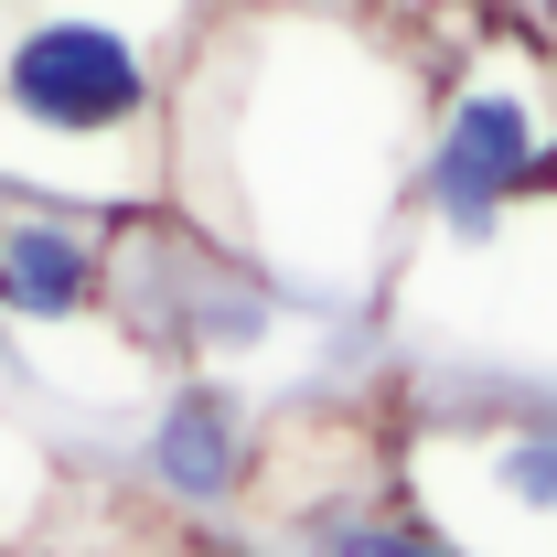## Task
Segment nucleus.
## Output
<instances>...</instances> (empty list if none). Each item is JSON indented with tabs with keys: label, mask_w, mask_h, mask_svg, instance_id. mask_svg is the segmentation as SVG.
I'll return each instance as SVG.
<instances>
[{
	"label": "nucleus",
	"mask_w": 557,
	"mask_h": 557,
	"mask_svg": "<svg viewBox=\"0 0 557 557\" xmlns=\"http://www.w3.org/2000/svg\"><path fill=\"white\" fill-rule=\"evenodd\" d=\"M161 97L150 33L119 11H33L0 44V119L33 139H129Z\"/></svg>",
	"instance_id": "1"
},
{
	"label": "nucleus",
	"mask_w": 557,
	"mask_h": 557,
	"mask_svg": "<svg viewBox=\"0 0 557 557\" xmlns=\"http://www.w3.org/2000/svg\"><path fill=\"white\" fill-rule=\"evenodd\" d=\"M547 172V108L504 75H472L429 129V205L450 236H493V214Z\"/></svg>",
	"instance_id": "2"
},
{
	"label": "nucleus",
	"mask_w": 557,
	"mask_h": 557,
	"mask_svg": "<svg viewBox=\"0 0 557 557\" xmlns=\"http://www.w3.org/2000/svg\"><path fill=\"white\" fill-rule=\"evenodd\" d=\"M139 472L172 493V504H236V483H247V418H236V397L225 386H172L161 397V418H150V450H139Z\"/></svg>",
	"instance_id": "3"
},
{
	"label": "nucleus",
	"mask_w": 557,
	"mask_h": 557,
	"mask_svg": "<svg viewBox=\"0 0 557 557\" xmlns=\"http://www.w3.org/2000/svg\"><path fill=\"white\" fill-rule=\"evenodd\" d=\"M108 258L54 214H0V311L11 322H86Z\"/></svg>",
	"instance_id": "4"
},
{
	"label": "nucleus",
	"mask_w": 557,
	"mask_h": 557,
	"mask_svg": "<svg viewBox=\"0 0 557 557\" xmlns=\"http://www.w3.org/2000/svg\"><path fill=\"white\" fill-rule=\"evenodd\" d=\"M493 493H504L515 515H557V429H515V440L493 450Z\"/></svg>",
	"instance_id": "5"
},
{
	"label": "nucleus",
	"mask_w": 557,
	"mask_h": 557,
	"mask_svg": "<svg viewBox=\"0 0 557 557\" xmlns=\"http://www.w3.org/2000/svg\"><path fill=\"white\" fill-rule=\"evenodd\" d=\"M322 557H472V547H450V536H429V525H386V515H344V525L322 536Z\"/></svg>",
	"instance_id": "6"
},
{
	"label": "nucleus",
	"mask_w": 557,
	"mask_h": 557,
	"mask_svg": "<svg viewBox=\"0 0 557 557\" xmlns=\"http://www.w3.org/2000/svg\"><path fill=\"white\" fill-rule=\"evenodd\" d=\"M225 557H258V547H225Z\"/></svg>",
	"instance_id": "7"
}]
</instances>
